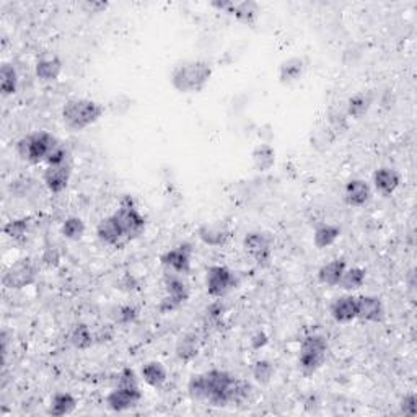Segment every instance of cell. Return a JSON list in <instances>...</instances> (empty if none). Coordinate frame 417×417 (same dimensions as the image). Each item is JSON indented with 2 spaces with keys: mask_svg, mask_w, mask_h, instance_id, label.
Here are the masks:
<instances>
[{
  "mask_svg": "<svg viewBox=\"0 0 417 417\" xmlns=\"http://www.w3.org/2000/svg\"><path fill=\"white\" fill-rule=\"evenodd\" d=\"M212 66L207 61H184L175 66L170 75V81L176 92L191 95L199 93L207 87L212 77Z\"/></svg>",
  "mask_w": 417,
  "mask_h": 417,
  "instance_id": "cell-1",
  "label": "cell"
},
{
  "mask_svg": "<svg viewBox=\"0 0 417 417\" xmlns=\"http://www.w3.org/2000/svg\"><path fill=\"white\" fill-rule=\"evenodd\" d=\"M106 106L88 98L69 99L62 108V121L70 130H84L101 119Z\"/></svg>",
  "mask_w": 417,
  "mask_h": 417,
  "instance_id": "cell-2",
  "label": "cell"
},
{
  "mask_svg": "<svg viewBox=\"0 0 417 417\" xmlns=\"http://www.w3.org/2000/svg\"><path fill=\"white\" fill-rule=\"evenodd\" d=\"M61 144L56 135H52L48 130H35L21 137L17 142V155L20 160H23L30 165H39V163H46L54 148Z\"/></svg>",
  "mask_w": 417,
  "mask_h": 417,
  "instance_id": "cell-3",
  "label": "cell"
},
{
  "mask_svg": "<svg viewBox=\"0 0 417 417\" xmlns=\"http://www.w3.org/2000/svg\"><path fill=\"white\" fill-rule=\"evenodd\" d=\"M328 341L323 334H308L302 339L298 351V369L305 377H311L326 362Z\"/></svg>",
  "mask_w": 417,
  "mask_h": 417,
  "instance_id": "cell-4",
  "label": "cell"
},
{
  "mask_svg": "<svg viewBox=\"0 0 417 417\" xmlns=\"http://www.w3.org/2000/svg\"><path fill=\"white\" fill-rule=\"evenodd\" d=\"M113 215L119 222L122 232H124L126 242L137 240L140 235H144L145 229H147V220H145V217L139 212L135 199L129 196V194H124V196L119 199V206L113 212Z\"/></svg>",
  "mask_w": 417,
  "mask_h": 417,
  "instance_id": "cell-5",
  "label": "cell"
},
{
  "mask_svg": "<svg viewBox=\"0 0 417 417\" xmlns=\"http://www.w3.org/2000/svg\"><path fill=\"white\" fill-rule=\"evenodd\" d=\"M163 285H165L166 297L158 303V311L163 315L178 310L180 307H183V303L189 300V285L181 274L165 271Z\"/></svg>",
  "mask_w": 417,
  "mask_h": 417,
  "instance_id": "cell-6",
  "label": "cell"
},
{
  "mask_svg": "<svg viewBox=\"0 0 417 417\" xmlns=\"http://www.w3.org/2000/svg\"><path fill=\"white\" fill-rule=\"evenodd\" d=\"M206 383H207V400L211 406L225 407L229 406V388L233 383L235 375L226 370L212 369L206 371Z\"/></svg>",
  "mask_w": 417,
  "mask_h": 417,
  "instance_id": "cell-7",
  "label": "cell"
},
{
  "mask_svg": "<svg viewBox=\"0 0 417 417\" xmlns=\"http://www.w3.org/2000/svg\"><path fill=\"white\" fill-rule=\"evenodd\" d=\"M36 278H38V267L35 262L31 260H20L13 262L3 273L2 284L10 290H20L35 284Z\"/></svg>",
  "mask_w": 417,
  "mask_h": 417,
  "instance_id": "cell-8",
  "label": "cell"
},
{
  "mask_svg": "<svg viewBox=\"0 0 417 417\" xmlns=\"http://www.w3.org/2000/svg\"><path fill=\"white\" fill-rule=\"evenodd\" d=\"M237 287V278L226 266H211L206 274V289L212 298H224Z\"/></svg>",
  "mask_w": 417,
  "mask_h": 417,
  "instance_id": "cell-9",
  "label": "cell"
},
{
  "mask_svg": "<svg viewBox=\"0 0 417 417\" xmlns=\"http://www.w3.org/2000/svg\"><path fill=\"white\" fill-rule=\"evenodd\" d=\"M243 248L260 267H267L273 260V238L264 232H249L243 238Z\"/></svg>",
  "mask_w": 417,
  "mask_h": 417,
  "instance_id": "cell-10",
  "label": "cell"
},
{
  "mask_svg": "<svg viewBox=\"0 0 417 417\" xmlns=\"http://www.w3.org/2000/svg\"><path fill=\"white\" fill-rule=\"evenodd\" d=\"M144 393L140 387L129 388V387H115L110 393L106 394V406L108 409L115 412H126L134 409L142 401Z\"/></svg>",
  "mask_w": 417,
  "mask_h": 417,
  "instance_id": "cell-11",
  "label": "cell"
},
{
  "mask_svg": "<svg viewBox=\"0 0 417 417\" xmlns=\"http://www.w3.org/2000/svg\"><path fill=\"white\" fill-rule=\"evenodd\" d=\"M191 256H193L191 244L183 243L180 244V246L166 249V251L160 256V262L162 266L165 267V271H171V273H176L181 275H188L191 273Z\"/></svg>",
  "mask_w": 417,
  "mask_h": 417,
  "instance_id": "cell-12",
  "label": "cell"
},
{
  "mask_svg": "<svg viewBox=\"0 0 417 417\" xmlns=\"http://www.w3.org/2000/svg\"><path fill=\"white\" fill-rule=\"evenodd\" d=\"M197 237L204 244L208 246H225L226 243L232 238V230L230 226L222 220H214V222H206L197 229Z\"/></svg>",
  "mask_w": 417,
  "mask_h": 417,
  "instance_id": "cell-13",
  "label": "cell"
},
{
  "mask_svg": "<svg viewBox=\"0 0 417 417\" xmlns=\"http://www.w3.org/2000/svg\"><path fill=\"white\" fill-rule=\"evenodd\" d=\"M72 176V165L69 162L62 163V165L46 166L43 171V183L49 189V193L61 194L66 191L67 186L70 183Z\"/></svg>",
  "mask_w": 417,
  "mask_h": 417,
  "instance_id": "cell-14",
  "label": "cell"
},
{
  "mask_svg": "<svg viewBox=\"0 0 417 417\" xmlns=\"http://www.w3.org/2000/svg\"><path fill=\"white\" fill-rule=\"evenodd\" d=\"M357 300V320L365 323H382L385 320V305L375 295H360Z\"/></svg>",
  "mask_w": 417,
  "mask_h": 417,
  "instance_id": "cell-15",
  "label": "cell"
},
{
  "mask_svg": "<svg viewBox=\"0 0 417 417\" xmlns=\"http://www.w3.org/2000/svg\"><path fill=\"white\" fill-rule=\"evenodd\" d=\"M64 69V62L57 56L56 52H43L36 61V77L41 81H56L62 74Z\"/></svg>",
  "mask_w": 417,
  "mask_h": 417,
  "instance_id": "cell-16",
  "label": "cell"
},
{
  "mask_svg": "<svg viewBox=\"0 0 417 417\" xmlns=\"http://www.w3.org/2000/svg\"><path fill=\"white\" fill-rule=\"evenodd\" d=\"M97 237L103 244L108 246H121L126 242L124 232H122L119 222L115 215H108L98 222L97 225Z\"/></svg>",
  "mask_w": 417,
  "mask_h": 417,
  "instance_id": "cell-17",
  "label": "cell"
},
{
  "mask_svg": "<svg viewBox=\"0 0 417 417\" xmlns=\"http://www.w3.org/2000/svg\"><path fill=\"white\" fill-rule=\"evenodd\" d=\"M401 175L391 166H380L374 173V188L380 196L388 197L400 188Z\"/></svg>",
  "mask_w": 417,
  "mask_h": 417,
  "instance_id": "cell-18",
  "label": "cell"
},
{
  "mask_svg": "<svg viewBox=\"0 0 417 417\" xmlns=\"http://www.w3.org/2000/svg\"><path fill=\"white\" fill-rule=\"evenodd\" d=\"M344 202L351 207H364L371 199V188L364 180H349L344 186Z\"/></svg>",
  "mask_w": 417,
  "mask_h": 417,
  "instance_id": "cell-19",
  "label": "cell"
},
{
  "mask_svg": "<svg viewBox=\"0 0 417 417\" xmlns=\"http://www.w3.org/2000/svg\"><path fill=\"white\" fill-rule=\"evenodd\" d=\"M305 72H307L305 59L293 56L280 62L278 77L280 84L285 85V87H289V85H293L297 84L298 80H302V77L305 75Z\"/></svg>",
  "mask_w": 417,
  "mask_h": 417,
  "instance_id": "cell-20",
  "label": "cell"
},
{
  "mask_svg": "<svg viewBox=\"0 0 417 417\" xmlns=\"http://www.w3.org/2000/svg\"><path fill=\"white\" fill-rule=\"evenodd\" d=\"M329 313L336 323L347 324L357 320V300L353 295H341L336 297L331 303Z\"/></svg>",
  "mask_w": 417,
  "mask_h": 417,
  "instance_id": "cell-21",
  "label": "cell"
},
{
  "mask_svg": "<svg viewBox=\"0 0 417 417\" xmlns=\"http://www.w3.org/2000/svg\"><path fill=\"white\" fill-rule=\"evenodd\" d=\"M347 269V262L344 258H338V260H333L329 262H326L320 267L318 271V280L320 284L326 285V287H338L339 280H341L344 271Z\"/></svg>",
  "mask_w": 417,
  "mask_h": 417,
  "instance_id": "cell-22",
  "label": "cell"
},
{
  "mask_svg": "<svg viewBox=\"0 0 417 417\" xmlns=\"http://www.w3.org/2000/svg\"><path fill=\"white\" fill-rule=\"evenodd\" d=\"M199 349H201V339H199L197 334L186 333L178 339V342H176L175 352L176 357H178L183 364H188V362L196 359Z\"/></svg>",
  "mask_w": 417,
  "mask_h": 417,
  "instance_id": "cell-23",
  "label": "cell"
},
{
  "mask_svg": "<svg viewBox=\"0 0 417 417\" xmlns=\"http://www.w3.org/2000/svg\"><path fill=\"white\" fill-rule=\"evenodd\" d=\"M371 104H374V95L370 92H357L347 99V103L344 104V106H346V113L349 117L359 121L362 117H365L367 113L370 111Z\"/></svg>",
  "mask_w": 417,
  "mask_h": 417,
  "instance_id": "cell-24",
  "label": "cell"
},
{
  "mask_svg": "<svg viewBox=\"0 0 417 417\" xmlns=\"http://www.w3.org/2000/svg\"><path fill=\"white\" fill-rule=\"evenodd\" d=\"M77 405H79V403H77V398L74 394L69 391H57L52 394L48 412L54 417H64L72 414V412L75 411Z\"/></svg>",
  "mask_w": 417,
  "mask_h": 417,
  "instance_id": "cell-25",
  "label": "cell"
},
{
  "mask_svg": "<svg viewBox=\"0 0 417 417\" xmlns=\"http://www.w3.org/2000/svg\"><path fill=\"white\" fill-rule=\"evenodd\" d=\"M341 226L336 224H320L315 226L313 232V244L318 249L333 246L336 240L341 237Z\"/></svg>",
  "mask_w": 417,
  "mask_h": 417,
  "instance_id": "cell-26",
  "label": "cell"
},
{
  "mask_svg": "<svg viewBox=\"0 0 417 417\" xmlns=\"http://www.w3.org/2000/svg\"><path fill=\"white\" fill-rule=\"evenodd\" d=\"M140 375H142V380L148 385V387L155 389L162 388L163 385L166 383V380H168V371H166L165 365L157 360L147 362V364L142 365Z\"/></svg>",
  "mask_w": 417,
  "mask_h": 417,
  "instance_id": "cell-27",
  "label": "cell"
},
{
  "mask_svg": "<svg viewBox=\"0 0 417 417\" xmlns=\"http://www.w3.org/2000/svg\"><path fill=\"white\" fill-rule=\"evenodd\" d=\"M336 139H338V134L334 133L328 124H320L311 130L310 144L316 152L324 153L333 147L334 142H336Z\"/></svg>",
  "mask_w": 417,
  "mask_h": 417,
  "instance_id": "cell-28",
  "label": "cell"
},
{
  "mask_svg": "<svg viewBox=\"0 0 417 417\" xmlns=\"http://www.w3.org/2000/svg\"><path fill=\"white\" fill-rule=\"evenodd\" d=\"M253 166L261 173L273 170L275 165V151L271 144H260L251 152Z\"/></svg>",
  "mask_w": 417,
  "mask_h": 417,
  "instance_id": "cell-29",
  "label": "cell"
},
{
  "mask_svg": "<svg viewBox=\"0 0 417 417\" xmlns=\"http://www.w3.org/2000/svg\"><path fill=\"white\" fill-rule=\"evenodd\" d=\"M253 393H255V389L248 380L235 377L233 383L229 388V403L230 405H244L251 400Z\"/></svg>",
  "mask_w": 417,
  "mask_h": 417,
  "instance_id": "cell-30",
  "label": "cell"
},
{
  "mask_svg": "<svg viewBox=\"0 0 417 417\" xmlns=\"http://www.w3.org/2000/svg\"><path fill=\"white\" fill-rule=\"evenodd\" d=\"M367 279V273L365 269H362V267H347L346 271H344L341 280H339V289L346 290V292H356V290H359L364 287Z\"/></svg>",
  "mask_w": 417,
  "mask_h": 417,
  "instance_id": "cell-31",
  "label": "cell"
},
{
  "mask_svg": "<svg viewBox=\"0 0 417 417\" xmlns=\"http://www.w3.org/2000/svg\"><path fill=\"white\" fill-rule=\"evenodd\" d=\"M258 13H260V6L253 0H244V2H235L232 15L237 18L240 23L253 25L256 21Z\"/></svg>",
  "mask_w": 417,
  "mask_h": 417,
  "instance_id": "cell-32",
  "label": "cell"
},
{
  "mask_svg": "<svg viewBox=\"0 0 417 417\" xmlns=\"http://www.w3.org/2000/svg\"><path fill=\"white\" fill-rule=\"evenodd\" d=\"M95 342V336L90 329V326L85 323H79L75 324V328L72 329L70 333V344L74 346L77 351H87L93 346Z\"/></svg>",
  "mask_w": 417,
  "mask_h": 417,
  "instance_id": "cell-33",
  "label": "cell"
},
{
  "mask_svg": "<svg viewBox=\"0 0 417 417\" xmlns=\"http://www.w3.org/2000/svg\"><path fill=\"white\" fill-rule=\"evenodd\" d=\"M18 72L12 64H3L0 69V90L3 97H10L18 90Z\"/></svg>",
  "mask_w": 417,
  "mask_h": 417,
  "instance_id": "cell-34",
  "label": "cell"
},
{
  "mask_svg": "<svg viewBox=\"0 0 417 417\" xmlns=\"http://www.w3.org/2000/svg\"><path fill=\"white\" fill-rule=\"evenodd\" d=\"M85 232H87V225L80 217H69L62 224V235L67 240H72V242H79V240L84 238Z\"/></svg>",
  "mask_w": 417,
  "mask_h": 417,
  "instance_id": "cell-35",
  "label": "cell"
},
{
  "mask_svg": "<svg viewBox=\"0 0 417 417\" xmlns=\"http://www.w3.org/2000/svg\"><path fill=\"white\" fill-rule=\"evenodd\" d=\"M274 374H275V369L271 360L261 359L255 362V365H253V378H255L260 385H262V387H266V385L271 383V380L274 378Z\"/></svg>",
  "mask_w": 417,
  "mask_h": 417,
  "instance_id": "cell-36",
  "label": "cell"
},
{
  "mask_svg": "<svg viewBox=\"0 0 417 417\" xmlns=\"http://www.w3.org/2000/svg\"><path fill=\"white\" fill-rule=\"evenodd\" d=\"M188 394L194 401H206L207 400V383L206 375L197 374L193 375L188 382Z\"/></svg>",
  "mask_w": 417,
  "mask_h": 417,
  "instance_id": "cell-37",
  "label": "cell"
},
{
  "mask_svg": "<svg viewBox=\"0 0 417 417\" xmlns=\"http://www.w3.org/2000/svg\"><path fill=\"white\" fill-rule=\"evenodd\" d=\"M2 230L8 238L18 242V240H23L26 237V233H28L30 220L28 219H12L10 222H7V224L3 225Z\"/></svg>",
  "mask_w": 417,
  "mask_h": 417,
  "instance_id": "cell-38",
  "label": "cell"
},
{
  "mask_svg": "<svg viewBox=\"0 0 417 417\" xmlns=\"http://www.w3.org/2000/svg\"><path fill=\"white\" fill-rule=\"evenodd\" d=\"M347 119H349V116L346 113V106L344 108L333 106L328 113V126L338 135L347 129Z\"/></svg>",
  "mask_w": 417,
  "mask_h": 417,
  "instance_id": "cell-39",
  "label": "cell"
},
{
  "mask_svg": "<svg viewBox=\"0 0 417 417\" xmlns=\"http://www.w3.org/2000/svg\"><path fill=\"white\" fill-rule=\"evenodd\" d=\"M70 152L69 148L66 147L64 144H59L54 151L49 153V157L46 158V165L48 166H54V165H62V163L69 162Z\"/></svg>",
  "mask_w": 417,
  "mask_h": 417,
  "instance_id": "cell-40",
  "label": "cell"
},
{
  "mask_svg": "<svg viewBox=\"0 0 417 417\" xmlns=\"http://www.w3.org/2000/svg\"><path fill=\"white\" fill-rule=\"evenodd\" d=\"M116 387H129V388L140 387L137 374H135V371L130 369V367H126V369H122L119 371V375H117Z\"/></svg>",
  "mask_w": 417,
  "mask_h": 417,
  "instance_id": "cell-41",
  "label": "cell"
},
{
  "mask_svg": "<svg viewBox=\"0 0 417 417\" xmlns=\"http://www.w3.org/2000/svg\"><path fill=\"white\" fill-rule=\"evenodd\" d=\"M137 315H139L137 308H134L130 305H124V307L117 308L115 320L117 324H130L137 320Z\"/></svg>",
  "mask_w": 417,
  "mask_h": 417,
  "instance_id": "cell-42",
  "label": "cell"
},
{
  "mask_svg": "<svg viewBox=\"0 0 417 417\" xmlns=\"http://www.w3.org/2000/svg\"><path fill=\"white\" fill-rule=\"evenodd\" d=\"M401 412L405 416L414 417L417 414V396L416 393H407L401 400Z\"/></svg>",
  "mask_w": 417,
  "mask_h": 417,
  "instance_id": "cell-43",
  "label": "cell"
},
{
  "mask_svg": "<svg viewBox=\"0 0 417 417\" xmlns=\"http://www.w3.org/2000/svg\"><path fill=\"white\" fill-rule=\"evenodd\" d=\"M224 310H225L224 303L220 300H215L207 307V316L212 320H219L222 318V315H224Z\"/></svg>",
  "mask_w": 417,
  "mask_h": 417,
  "instance_id": "cell-44",
  "label": "cell"
},
{
  "mask_svg": "<svg viewBox=\"0 0 417 417\" xmlns=\"http://www.w3.org/2000/svg\"><path fill=\"white\" fill-rule=\"evenodd\" d=\"M212 7L219 8L220 12H225V13H232L233 12V7H235V2H232V0H215V2H212Z\"/></svg>",
  "mask_w": 417,
  "mask_h": 417,
  "instance_id": "cell-45",
  "label": "cell"
},
{
  "mask_svg": "<svg viewBox=\"0 0 417 417\" xmlns=\"http://www.w3.org/2000/svg\"><path fill=\"white\" fill-rule=\"evenodd\" d=\"M81 7L87 8V10H90L92 13H99L108 7V2H85L81 3Z\"/></svg>",
  "mask_w": 417,
  "mask_h": 417,
  "instance_id": "cell-46",
  "label": "cell"
},
{
  "mask_svg": "<svg viewBox=\"0 0 417 417\" xmlns=\"http://www.w3.org/2000/svg\"><path fill=\"white\" fill-rule=\"evenodd\" d=\"M267 344V336L264 333H258L255 338L251 339V346L255 347V349H261V347H264Z\"/></svg>",
  "mask_w": 417,
  "mask_h": 417,
  "instance_id": "cell-47",
  "label": "cell"
}]
</instances>
